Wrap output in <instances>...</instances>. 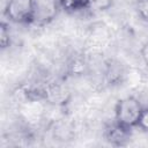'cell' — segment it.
I'll use <instances>...</instances> for the list:
<instances>
[{
    "instance_id": "cell-1",
    "label": "cell",
    "mask_w": 148,
    "mask_h": 148,
    "mask_svg": "<svg viewBox=\"0 0 148 148\" xmlns=\"http://www.w3.org/2000/svg\"><path fill=\"white\" fill-rule=\"evenodd\" d=\"M142 110L143 106L138 98L134 96H127L117 102L114 108V119L126 127H138Z\"/></svg>"
},
{
    "instance_id": "cell-2",
    "label": "cell",
    "mask_w": 148,
    "mask_h": 148,
    "mask_svg": "<svg viewBox=\"0 0 148 148\" xmlns=\"http://www.w3.org/2000/svg\"><path fill=\"white\" fill-rule=\"evenodd\" d=\"M3 16L13 23L32 24L34 0H8L3 7Z\"/></svg>"
},
{
    "instance_id": "cell-3",
    "label": "cell",
    "mask_w": 148,
    "mask_h": 148,
    "mask_svg": "<svg viewBox=\"0 0 148 148\" xmlns=\"http://www.w3.org/2000/svg\"><path fill=\"white\" fill-rule=\"evenodd\" d=\"M61 9L59 0H34V22L36 27L50 24Z\"/></svg>"
},
{
    "instance_id": "cell-4",
    "label": "cell",
    "mask_w": 148,
    "mask_h": 148,
    "mask_svg": "<svg viewBox=\"0 0 148 148\" xmlns=\"http://www.w3.org/2000/svg\"><path fill=\"white\" fill-rule=\"evenodd\" d=\"M132 135V128L126 127L118 123L116 119L111 123H108L103 131V136L105 141L113 147H124L126 146Z\"/></svg>"
},
{
    "instance_id": "cell-5",
    "label": "cell",
    "mask_w": 148,
    "mask_h": 148,
    "mask_svg": "<svg viewBox=\"0 0 148 148\" xmlns=\"http://www.w3.org/2000/svg\"><path fill=\"white\" fill-rule=\"evenodd\" d=\"M60 7L68 14L81 13L91 7V0H59Z\"/></svg>"
},
{
    "instance_id": "cell-6",
    "label": "cell",
    "mask_w": 148,
    "mask_h": 148,
    "mask_svg": "<svg viewBox=\"0 0 148 148\" xmlns=\"http://www.w3.org/2000/svg\"><path fill=\"white\" fill-rule=\"evenodd\" d=\"M124 76V71H123V66L119 62H110L106 68V77H108V82L110 84H114V83H119L121 81Z\"/></svg>"
},
{
    "instance_id": "cell-7",
    "label": "cell",
    "mask_w": 148,
    "mask_h": 148,
    "mask_svg": "<svg viewBox=\"0 0 148 148\" xmlns=\"http://www.w3.org/2000/svg\"><path fill=\"white\" fill-rule=\"evenodd\" d=\"M10 44H12V38H10V34H9V28L5 22H2L0 25V45H1V49H7L10 46Z\"/></svg>"
},
{
    "instance_id": "cell-8",
    "label": "cell",
    "mask_w": 148,
    "mask_h": 148,
    "mask_svg": "<svg viewBox=\"0 0 148 148\" xmlns=\"http://www.w3.org/2000/svg\"><path fill=\"white\" fill-rule=\"evenodd\" d=\"M135 7L139 17L148 23V0H136Z\"/></svg>"
},
{
    "instance_id": "cell-9",
    "label": "cell",
    "mask_w": 148,
    "mask_h": 148,
    "mask_svg": "<svg viewBox=\"0 0 148 148\" xmlns=\"http://www.w3.org/2000/svg\"><path fill=\"white\" fill-rule=\"evenodd\" d=\"M138 127L145 132H148V108H143L140 114V118H139Z\"/></svg>"
},
{
    "instance_id": "cell-10",
    "label": "cell",
    "mask_w": 148,
    "mask_h": 148,
    "mask_svg": "<svg viewBox=\"0 0 148 148\" xmlns=\"http://www.w3.org/2000/svg\"><path fill=\"white\" fill-rule=\"evenodd\" d=\"M140 54H141V59L143 60L146 66H148V40L146 43H143V45L141 46Z\"/></svg>"
},
{
    "instance_id": "cell-11",
    "label": "cell",
    "mask_w": 148,
    "mask_h": 148,
    "mask_svg": "<svg viewBox=\"0 0 148 148\" xmlns=\"http://www.w3.org/2000/svg\"><path fill=\"white\" fill-rule=\"evenodd\" d=\"M7 1H8V0H3V2H5V3H6V2H7Z\"/></svg>"
}]
</instances>
